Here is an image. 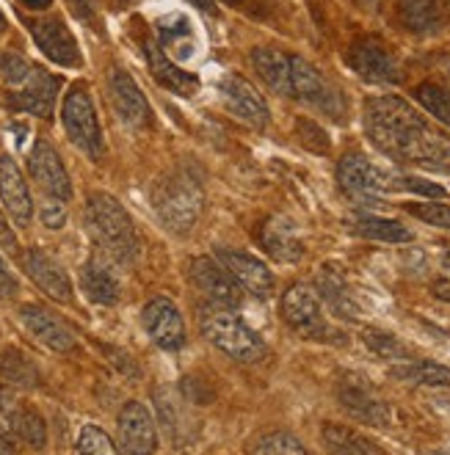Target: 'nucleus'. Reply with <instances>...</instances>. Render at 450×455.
I'll return each mask as SVG.
<instances>
[{
    "label": "nucleus",
    "mask_w": 450,
    "mask_h": 455,
    "mask_svg": "<svg viewBox=\"0 0 450 455\" xmlns=\"http://www.w3.org/2000/svg\"><path fill=\"white\" fill-rule=\"evenodd\" d=\"M22 411L20 397L9 387H0V439H17Z\"/></svg>",
    "instance_id": "obj_37"
},
{
    "label": "nucleus",
    "mask_w": 450,
    "mask_h": 455,
    "mask_svg": "<svg viewBox=\"0 0 450 455\" xmlns=\"http://www.w3.org/2000/svg\"><path fill=\"white\" fill-rule=\"evenodd\" d=\"M337 182H340V188L357 202H374L384 191L398 188V177H392L376 164H370L362 152H349L340 157Z\"/></svg>",
    "instance_id": "obj_6"
},
{
    "label": "nucleus",
    "mask_w": 450,
    "mask_h": 455,
    "mask_svg": "<svg viewBox=\"0 0 450 455\" xmlns=\"http://www.w3.org/2000/svg\"><path fill=\"white\" fill-rule=\"evenodd\" d=\"M141 320H144V329H147L149 339L157 347H164V351H180V347L185 345L182 315L169 299H152L144 307Z\"/></svg>",
    "instance_id": "obj_14"
},
{
    "label": "nucleus",
    "mask_w": 450,
    "mask_h": 455,
    "mask_svg": "<svg viewBox=\"0 0 450 455\" xmlns=\"http://www.w3.org/2000/svg\"><path fill=\"white\" fill-rule=\"evenodd\" d=\"M398 381L417 384V387H450V367L437 362H406L390 370Z\"/></svg>",
    "instance_id": "obj_32"
},
{
    "label": "nucleus",
    "mask_w": 450,
    "mask_h": 455,
    "mask_svg": "<svg viewBox=\"0 0 450 455\" xmlns=\"http://www.w3.org/2000/svg\"><path fill=\"white\" fill-rule=\"evenodd\" d=\"M67 4H69L72 14L81 22H94V17H97V4H94V0H67Z\"/></svg>",
    "instance_id": "obj_45"
},
{
    "label": "nucleus",
    "mask_w": 450,
    "mask_h": 455,
    "mask_svg": "<svg viewBox=\"0 0 450 455\" xmlns=\"http://www.w3.org/2000/svg\"><path fill=\"white\" fill-rule=\"evenodd\" d=\"M398 188H409V191H414V194L431 196V199L445 196V188H442V185H434V182L420 180V177H398Z\"/></svg>",
    "instance_id": "obj_43"
},
{
    "label": "nucleus",
    "mask_w": 450,
    "mask_h": 455,
    "mask_svg": "<svg viewBox=\"0 0 450 455\" xmlns=\"http://www.w3.org/2000/svg\"><path fill=\"white\" fill-rule=\"evenodd\" d=\"M362 339H365V345L374 351L376 356H382V359H387V362H404V359H409L412 354H409V347L398 339V337H392V334H387V331H379V329H367L365 334H362Z\"/></svg>",
    "instance_id": "obj_36"
},
{
    "label": "nucleus",
    "mask_w": 450,
    "mask_h": 455,
    "mask_svg": "<svg viewBox=\"0 0 450 455\" xmlns=\"http://www.w3.org/2000/svg\"><path fill=\"white\" fill-rule=\"evenodd\" d=\"M252 67L257 69L260 80L271 92L282 97H293V84H290V59L271 47H254L252 50Z\"/></svg>",
    "instance_id": "obj_26"
},
{
    "label": "nucleus",
    "mask_w": 450,
    "mask_h": 455,
    "mask_svg": "<svg viewBox=\"0 0 450 455\" xmlns=\"http://www.w3.org/2000/svg\"><path fill=\"white\" fill-rule=\"evenodd\" d=\"M216 259L224 265V271L235 279L237 287H244L249 296L254 299H271L274 296V274H271V267L246 254V251H232V249H219L216 251Z\"/></svg>",
    "instance_id": "obj_10"
},
{
    "label": "nucleus",
    "mask_w": 450,
    "mask_h": 455,
    "mask_svg": "<svg viewBox=\"0 0 450 455\" xmlns=\"http://www.w3.org/2000/svg\"><path fill=\"white\" fill-rule=\"evenodd\" d=\"M161 50L174 61V59H191L194 56V36L191 25L185 17H172L169 22L161 25Z\"/></svg>",
    "instance_id": "obj_33"
},
{
    "label": "nucleus",
    "mask_w": 450,
    "mask_h": 455,
    "mask_svg": "<svg viewBox=\"0 0 450 455\" xmlns=\"http://www.w3.org/2000/svg\"><path fill=\"white\" fill-rule=\"evenodd\" d=\"M61 89V80L52 77L47 69L34 67L31 77L25 80L20 89H14L12 94V108L22 111V114H31L39 119H50L52 116V105H56Z\"/></svg>",
    "instance_id": "obj_15"
},
{
    "label": "nucleus",
    "mask_w": 450,
    "mask_h": 455,
    "mask_svg": "<svg viewBox=\"0 0 450 455\" xmlns=\"http://www.w3.org/2000/svg\"><path fill=\"white\" fill-rule=\"evenodd\" d=\"M249 455H307V447L290 431H271L252 444Z\"/></svg>",
    "instance_id": "obj_34"
},
{
    "label": "nucleus",
    "mask_w": 450,
    "mask_h": 455,
    "mask_svg": "<svg viewBox=\"0 0 450 455\" xmlns=\"http://www.w3.org/2000/svg\"><path fill=\"white\" fill-rule=\"evenodd\" d=\"M81 287L89 296V301L100 304V307H114L119 301V282L111 274V267L102 259H89L81 267Z\"/></svg>",
    "instance_id": "obj_28"
},
{
    "label": "nucleus",
    "mask_w": 450,
    "mask_h": 455,
    "mask_svg": "<svg viewBox=\"0 0 450 455\" xmlns=\"http://www.w3.org/2000/svg\"><path fill=\"white\" fill-rule=\"evenodd\" d=\"M317 292L324 296V301L329 304V309L342 317V320H357L359 317V307L354 304V296L346 284V276L337 265H324L317 271Z\"/></svg>",
    "instance_id": "obj_25"
},
{
    "label": "nucleus",
    "mask_w": 450,
    "mask_h": 455,
    "mask_svg": "<svg viewBox=\"0 0 450 455\" xmlns=\"http://www.w3.org/2000/svg\"><path fill=\"white\" fill-rule=\"evenodd\" d=\"M64 221H67V210H64V204H61L59 199H50V196H47V202L42 204V224H44L47 229H61Z\"/></svg>",
    "instance_id": "obj_44"
},
{
    "label": "nucleus",
    "mask_w": 450,
    "mask_h": 455,
    "mask_svg": "<svg viewBox=\"0 0 450 455\" xmlns=\"http://www.w3.org/2000/svg\"><path fill=\"white\" fill-rule=\"evenodd\" d=\"M296 132H299V139H301V144H304L307 149H312V152H326V149H329L326 132H324L321 127H317L315 122L299 119V122H296Z\"/></svg>",
    "instance_id": "obj_42"
},
{
    "label": "nucleus",
    "mask_w": 450,
    "mask_h": 455,
    "mask_svg": "<svg viewBox=\"0 0 450 455\" xmlns=\"http://www.w3.org/2000/svg\"><path fill=\"white\" fill-rule=\"evenodd\" d=\"M365 132L387 157L434 172H450V136L401 97H374L365 105Z\"/></svg>",
    "instance_id": "obj_1"
},
{
    "label": "nucleus",
    "mask_w": 450,
    "mask_h": 455,
    "mask_svg": "<svg viewBox=\"0 0 450 455\" xmlns=\"http://www.w3.org/2000/svg\"><path fill=\"white\" fill-rule=\"evenodd\" d=\"M406 210L412 212L414 219H420V221L442 227V229H450V204H442V202H414V204H406Z\"/></svg>",
    "instance_id": "obj_41"
},
{
    "label": "nucleus",
    "mask_w": 450,
    "mask_h": 455,
    "mask_svg": "<svg viewBox=\"0 0 450 455\" xmlns=\"http://www.w3.org/2000/svg\"><path fill=\"white\" fill-rule=\"evenodd\" d=\"M191 6H197L199 12H205V14H213L216 12V0H189Z\"/></svg>",
    "instance_id": "obj_49"
},
{
    "label": "nucleus",
    "mask_w": 450,
    "mask_h": 455,
    "mask_svg": "<svg viewBox=\"0 0 450 455\" xmlns=\"http://www.w3.org/2000/svg\"><path fill=\"white\" fill-rule=\"evenodd\" d=\"M147 61H149V69H152L155 80L164 89H169V92H174L180 97H194L199 92V77L180 69L157 44H147Z\"/></svg>",
    "instance_id": "obj_24"
},
{
    "label": "nucleus",
    "mask_w": 450,
    "mask_h": 455,
    "mask_svg": "<svg viewBox=\"0 0 450 455\" xmlns=\"http://www.w3.org/2000/svg\"><path fill=\"white\" fill-rule=\"evenodd\" d=\"M22 265H25V274L31 276V282L44 292V296H50L52 301H61V304L72 301V282L64 267L50 254H44L42 249H31L22 257Z\"/></svg>",
    "instance_id": "obj_21"
},
{
    "label": "nucleus",
    "mask_w": 450,
    "mask_h": 455,
    "mask_svg": "<svg viewBox=\"0 0 450 455\" xmlns=\"http://www.w3.org/2000/svg\"><path fill=\"white\" fill-rule=\"evenodd\" d=\"M0 379L20 389H34L42 384V372L20 347H6L0 351Z\"/></svg>",
    "instance_id": "obj_30"
},
{
    "label": "nucleus",
    "mask_w": 450,
    "mask_h": 455,
    "mask_svg": "<svg viewBox=\"0 0 450 455\" xmlns=\"http://www.w3.org/2000/svg\"><path fill=\"white\" fill-rule=\"evenodd\" d=\"M398 22L409 34L417 36L439 31L442 25L439 0H398Z\"/></svg>",
    "instance_id": "obj_29"
},
{
    "label": "nucleus",
    "mask_w": 450,
    "mask_h": 455,
    "mask_svg": "<svg viewBox=\"0 0 450 455\" xmlns=\"http://www.w3.org/2000/svg\"><path fill=\"white\" fill-rule=\"evenodd\" d=\"M224 4H229V6H235V4H241V0H224Z\"/></svg>",
    "instance_id": "obj_53"
},
{
    "label": "nucleus",
    "mask_w": 450,
    "mask_h": 455,
    "mask_svg": "<svg viewBox=\"0 0 450 455\" xmlns=\"http://www.w3.org/2000/svg\"><path fill=\"white\" fill-rule=\"evenodd\" d=\"M84 221L97 243V249L114 259V262H133L141 251L139 235L133 227V219L127 216V210L108 194H92L86 199Z\"/></svg>",
    "instance_id": "obj_2"
},
{
    "label": "nucleus",
    "mask_w": 450,
    "mask_h": 455,
    "mask_svg": "<svg viewBox=\"0 0 450 455\" xmlns=\"http://www.w3.org/2000/svg\"><path fill=\"white\" fill-rule=\"evenodd\" d=\"M119 436L127 455H152L157 450V431L152 414L139 400H130L119 411Z\"/></svg>",
    "instance_id": "obj_19"
},
{
    "label": "nucleus",
    "mask_w": 450,
    "mask_h": 455,
    "mask_svg": "<svg viewBox=\"0 0 450 455\" xmlns=\"http://www.w3.org/2000/svg\"><path fill=\"white\" fill-rule=\"evenodd\" d=\"M61 122H64V130L69 141L86 152L92 160H100L102 157V127H100V119H97V111H94V102L89 97V92L84 86H75L67 97H64V105H61Z\"/></svg>",
    "instance_id": "obj_5"
},
{
    "label": "nucleus",
    "mask_w": 450,
    "mask_h": 455,
    "mask_svg": "<svg viewBox=\"0 0 450 455\" xmlns=\"http://www.w3.org/2000/svg\"><path fill=\"white\" fill-rule=\"evenodd\" d=\"M155 216L166 229L182 235L194 229L205 207V191L189 172H172L152 188Z\"/></svg>",
    "instance_id": "obj_4"
},
{
    "label": "nucleus",
    "mask_w": 450,
    "mask_h": 455,
    "mask_svg": "<svg viewBox=\"0 0 450 455\" xmlns=\"http://www.w3.org/2000/svg\"><path fill=\"white\" fill-rule=\"evenodd\" d=\"M257 240H260L262 251L279 262H299L304 257V243L296 232V224L287 216H271L262 221Z\"/></svg>",
    "instance_id": "obj_22"
},
{
    "label": "nucleus",
    "mask_w": 450,
    "mask_h": 455,
    "mask_svg": "<svg viewBox=\"0 0 450 455\" xmlns=\"http://www.w3.org/2000/svg\"><path fill=\"white\" fill-rule=\"evenodd\" d=\"M0 246H4V251H9V254H17V251H20L17 235H14V229L9 227V221H6L4 212H0Z\"/></svg>",
    "instance_id": "obj_46"
},
{
    "label": "nucleus",
    "mask_w": 450,
    "mask_h": 455,
    "mask_svg": "<svg viewBox=\"0 0 450 455\" xmlns=\"http://www.w3.org/2000/svg\"><path fill=\"white\" fill-rule=\"evenodd\" d=\"M0 199H4L6 212L14 219V224L28 227L34 219V199L28 191V182H25L20 166L14 164L12 155L0 157Z\"/></svg>",
    "instance_id": "obj_20"
},
{
    "label": "nucleus",
    "mask_w": 450,
    "mask_h": 455,
    "mask_svg": "<svg viewBox=\"0 0 450 455\" xmlns=\"http://www.w3.org/2000/svg\"><path fill=\"white\" fill-rule=\"evenodd\" d=\"M346 61L362 80H367V84L387 86V84H395V80L401 77L392 52L379 39H357L349 47Z\"/></svg>",
    "instance_id": "obj_11"
},
{
    "label": "nucleus",
    "mask_w": 450,
    "mask_h": 455,
    "mask_svg": "<svg viewBox=\"0 0 450 455\" xmlns=\"http://www.w3.org/2000/svg\"><path fill=\"white\" fill-rule=\"evenodd\" d=\"M414 100L426 108L434 119L450 127V89L439 84H420L414 89Z\"/></svg>",
    "instance_id": "obj_35"
},
{
    "label": "nucleus",
    "mask_w": 450,
    "mask_h": 455,
    "mask_svg": "<svg viewBox=\"0 0 450 455\" xmlns=\"http://www.w3.org/2000/svg\"><path fill=\"white\" fill-rule=\"evenodd\" d=\"M28 172L34 177V182L39 188L50 196V199H59V202H67L72 196V182H69V174L61 164V155L52 149L50 141L39 139L31 149V157H28Z\"/></svg>",
    "instance_id": "obj_13"
},
{
    "label": "nucleus",
    "mask_w": 450,
    "mask_h": 455,
    "mask_svg": "<svg viewBox=\"0 0 450 455\" xmlns=\"http://www.w3.org/2000/svg\"><path fill=\"white\" fill-rule=\"evenodd\" d=\"M431 292H434L439 301H450V279H437L431 284Z\"/></svg>",
    "instance_id": "obj_48"
},
{
    "label": "nucleus",
    "mask_w": 450,
    "mask_h": 455,
    "mask_svg": "<svg viewBox=\"0 0 450 455\" xmlns=\"http://www.w3.org/2000/svg\"><path fill=\"white\" fill-rule=\"evenodd\" d=\"M321 442L329 455H384V450L374 439L337 422H326L321 427Z\"/></svg>",
    "instance_id": "obj_27"
},
{
    "label": "nucleus",
    "mask_w": 450,
    "mask_h": 455,
    "mask_svg": "<svg viewBox=\"0 0 450 455\" xmlns=\"http://www.w3.org/2000/svg\"><path fill=\"white\" fill-rule=\"evenodd\" d=\"M14 290H17V282H14V276L9 274L6 262L0 259V301H4V299H12V296H14Z\"/></svg>",
    "instance_id": "obj_47"
},
{
    "label": "nucleus",
    "mask_w": 450,
    "mask_h": 455,
    "mask_svg": "<svg viewBox=\"0 0 450 455\" xmlns=\"http://www.w3.org/2000/svg\"><path fill=\"white\" fill-rule=\"evenodd\" d=\"M221 97L227 102L229 114H235L237 119H244L246 124L262 130L269 124V102L262 100V94L249 84L241 75H227L221 80Z\"/></svg>",
    "instance_id": "obj_16"
},
{
    "label": "nucleus",
    "mask_w": 450,
    "mask_h": 455,
    "mask_svg": "<svg viewBox=\"0 0 450 455\" xmlns=\"http://www.w3.org/2000/svg\"><path fill=\"white\" fill-rule=\"evenodd\" d=\"M108 97H111V105H114L117 116L122 119V124L136 127V130H144L152 124V108H149L144 92L139 89L136 80L119 67H114L108 72Z\"/></svg>",
    "instance_id": "obj_9"
},
{
    "label": "nucleus",
    "mask_w": 450,
    "mask_h": 455,
    "mask_svg": "<svg viewBox=\"0 0 450 455\" xmlns=\"http://www.w3.org/2000/svg\"><path fill=\"white\" fill-rule=\"evenodd\" d=\"M199 329L210 345L235 362L257 364L266 359V342L257 331H252L241 317L224 304H207L199 309Z\"/></svg>",
    "instance_id": "obj_3"
},
{
    "label": "nucleus",
    "mask_w": 450,
    "mask_h": 455,
    "mask_svg": "<svg viewBox=\"0 0 450 455\" xmlns=\"http://www.w3.org/2000/svg\"><path fill=\"white\" fill-rule=\"evenodd\" d=\"M77 455H119L114 439L97 425H84L77 434Z\"/></svg>",
    "instance_id": "obj_38"
},
{
    "label": "nucleus",
    "mask_w": 450,
    "mask_h": 455,
    "mask_svg": "<svg viewBox=\"0 0 450 455\" xmlns=\"http://www.w3.org/2000/svg\"><path fill=\"white\" fill-rule=\"evenodd\" d=\"M445 4H447V9H450V0H445Z\"/></svg>",
    "instance_id": "obj_55"
},
{
    "label": "nucleus",
    "mask_w": 450,
    "mask_h": 455,
    "mask_svg": "<svg viewBox=\"0 0 450 455\" xmlns=\"http://www.w3.org/2000/svg\"><path fill=\"white\" fill-rule=\"evenodd\" d=\"M17 439L25 442L28 447H34V450H44L47 447V425H44V417L36 409H25L22 411Z\"/></svg>",
    "instance_id": "obj_39"
},
{
    "label": "nucleus",
    "mask_w": 450,
    "mask_h": 455,
    "mask_svg": "<svg viewBox=\"0 0 450 455\" xmlns=\"http://www.w3.org/2000/svg\"><path fill=\"white\" fill-rule=\"evenodd\" d=\"M290 84H293V94L307 105H312L315 111H321L332 119L342 116V108H346L342 105V94L301 56H290Z\"/></svg>",
    "instance_id": "obj_8"
},
{
    "label": "nucleus",
    "mask_w": 450,
    "mask_h": 455,
    "mask_svg": "<svg viewBox=\"0 0 450 455\" xmlns=\"http://www.w3.org/2000/svg\"><path fill=\"white\" fill-rule=\"evenodd\" d=\"M22 6H28V9H36V12H42V9H47L52 0H20Z\"/></svg>",
    "instance_id": "obj_50"
},
{
    "label": "nucleus",
    "mask_w": 450,
    "mask_h": 455,
    "mask_svg": "<svg viewBox=\"0 0 450 455\" xmlns=\"http://www.w3.org/2000/svg\"><path fill=\"white\" fill-rule=\"evenodd\" d=\"M340 406L346 409L354 419L374 425V427H387L390 425V409L382 397H376L374 389L362 387L359 381H342L337 389Z\"/></svg>",
    "instance_id": "obj_23"
},
{
    "label": "nucleus",
    "mask_w": 450,
    "mask_h": 455,
    "mask_svg": "<svg viewBox=\"0 0 450 455\" xmlns=\"http://www.w3.org/2000/svg\"><path fill=\"white\" fill-rule=\"evenodd\" d=\"M0 455H17V450L9 444V439H0Z\"/></svg>",
    "instance_id": "obj_51"
},
{
    "label": "nucleus",
    "mask_w": 450,
    "mask_h": 455,
    "mask_svg": "<svg viewBox=\"0 0 450 455\" xmlns=\"http://www.w3.org/2000/svg\"><path fill=\"white\" fill-rule=\"evenodd\" d=\"M9 28V20H6V14H4V9H0V34H4Z\"/></svg>",
    "instance_id": "obj_52"
},
{
    "label": "nucleus",
    "mask_w": 450,
    "mask_h": 455,
    "mask_svg": "<svg viewBox=\"0 0 450 455\" xmlns=\"http://www.w3.org/2000/svg\"><path fill=\"white\" fill-rule=\"evenodd\" d=\"M282 317H285V323L304 339L324 342L326 337H332V329L321 309V296H317L309 284H293L285 290Z\"/></svg>",
    "instance_id": "obj_7"
},
{
    "label": "nucleus",
    "mask_w": 450,
    "mask_h": 455,
    "mask_svg": "<svg viewBox=\"0 0 450 455\" xmlns=\"http://www.w3.org/2000/svg\"><path fill=\"white\" fill-rule=\"evenodd\" d=\"M17 315H20V323L25 326V331H28L34 339H39L44 347H50V351L69 354L75 347V334L50 309H44L39 304H22Z\"/></svg>",
    "instance_id": "obj_17"
},
{
    "label": "nucleus",
    "mask_w": 450,
    "mask_h": 455,
    "mask_svg": "<svg viewBox=\"0 0 450 455\" xmlns=\"http://www.w3.org/2000/svg\"><path fill=\"white\" fill-rule=\"evenodd\" d=\"M354 232L370 240H384V243H409L414 237L412 229H406L401 221H392V219H379V216H354Z\"/></svg>",
    "instance_id": "obj_31"
},
{
    "label": "nucleus",
    "mask_w": 450,
    "mask_h": 455,
    "mask_svg": "<svg viewBox=\"0 0 450 455\" xmlns=\"http://www.w3.org/2000/svg\"><path fill=\"white\" fill-rule=\"evenodd\" d=\"M447 267H450V254H447Z\"/></svg>",
    "instance_id": "obj_54"
},
{
    "label": "nucleus",
    "mask_w": 450,
    "mask_h": 455,
    "mask_svg": "<svg viewBox=\"0 0 450 455\" xmlns=\"http://www.w3.org/2000/svg\"><path fill=\"white\" fill-rule=\"evenodd\" d=\"M31 72H34V64L25 61L20 52H0V77H4L6 86L20 89L25 80L31 77Z\"/></svg>",
    "instance_id": "obj_40"
},
{
    "label": "nucleus",
    "mask_w": 450,
    "mask_h": 455,
    "mask_svg": "<svg viewBox=\"0 0 450 455\" xmlns=\"http://www.w3.org/2000/svg\"><path fill=\"white\" fill-rule=\"evenodd\" d=\"M189 279L213 304L237 307V301H241V290H237L235 279L224 271V265L219 259H210V257L191 259V265H189Z\"/></svg>",
    "instance_id": "obj_18"
},
{
    "label": "nucleus",
    "mask_w": 450,
    "mask_h": 455,
    "mask_svg": "<svg viewBox=\"0 0 450 455\" xmlns=\"http://www.w3.org/2000/svg\"><path fill=\"white\" fill-rule=\"evenodd\" d=\"M31 36L36 42V47L44 52V56L67 69H77L84 64L81 59V47H77L72 31L64 25V20L59 17H44L31 22Z\"/></svg>",
    "instance_id": "obj_12"
}]
</instances>
